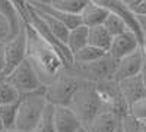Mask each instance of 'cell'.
Segmentation results:
<instances>
[{"mask_svg":"<svg viewBox=\"0 0 146 132\" xmlns=\"http://www.w3.org/2000/svg\"><path fill=\"white\" fill-rule=\"evenodd\" d=\"M27 56V32L25 25L18 32L16 37L5 43V70L3 75H9L19 63L25 60Z\"/></svg>","mask_w":146,"mask_h":132,"instance_id":"cell-7","label":"cell"},{"mask_svg":"<svg viewBox=\"0 0 146 132\" xmlns=\"http://www.w3.org/2000/svg\"><path fill=\"white\" fill-rule=\"evenodd\" d=\"M27 2H32V3H50V0H27Z\"/></svg>","mask_w":146,"mask_h":132,"instance_id":"cell-34","label":"cell"},{"mask_svg":"<svg viewBox=\"0 0 146 132\" xmlns=\"http://www.w3.org/2000/svg\"><path fill=\"white\" fill-rule=\"evenodd\" d=\"M107 16H108V10L105 7L100 6V5L94 3L92 0H89V2L83 6V9L79 12L80 23L86 28L102 25Z\"/></svg>","mask_w":146,"mask_h":132,"instance_id":"cell-13","label":"cell"},{"mask_svg":"<svg viewBox=\"0 0 146 132\" xmlns=\"http://www.w3.org/2000/svg\"><path fill=\"white\" fill-rule=\"evenodd\" d=\"M54 126L56 132H76L83 123L69 106H54Z\"/></svg>","mask_w":146,"mask_h":132,"instance_id":"cell-11","label":"cell"},{"mask_svg":"<svg viewBox=\"0 0 146 132\" xmlns=\"http://www.w3.org/2000/svg\"><path fill=\"white\" fill-rule=\"evenodd\" d=\"M89 0H50V6L66 12V13H73L79 15V12L83 9V6L86 5Z\"/></svg>","mask_w":146,"mask_h":132,"instance_id":"cell-21","label":"cell"},{"mask_svg":"<svg viewBox=\"0 0 146 132\" xmlns=\"http://www.w3.org/2000/svg\"><path fill=\"white\" fill-rule=\"evenodd\" d=\"M129 113L131 116H135L139 121L145 122L146 121V97L137 100L136 103H133L130 107H129Z\"/></svg>","mask_w":146,"mask_h":132,"instance_id":"cell-26","label":"cell"},{"mask_svg":"<svg viewBox=\"0 0 146 132\" xmlns=\"http://www.w3.org/2000/svg\"><path fill=\"white\" fill-rule=\"evenodd\" d=\"M139 47H140V41L137 40V37L131 31H126L117 35V37H113L108 54L114 60H120V59L131 54L133 52L139 50Z\"/></svg>","mask_w":146,"mask_h":132,"instance_id":"cell-10","label":"cell"},{"mask_svg":"<svg viewBox=\"0 0 146 132\" xmlns=\"http://www.w3.org/2000/svg\"><path fill=\"white\" fill-rule=\"evenodd\" d=\"M3 129V126H2V121H0V131H2Z\"/></svg>","mask_w":146,"mask_h":132,"instance_id":"cell-38","label":"cell"},{"mask_svg":"<svg viewBox=\"0 0 146 132\" xmlns=\"http://www.w3.org/2000/svg\"><path fill=\"white\" fill-rule=\"evenodd\" d=\"M66 46H67L69 52L72 53V56L78 50L83 49L85 46H88V28L83 25H79L73 29H69Z\"/></svg>","mask_w":146,"mask_h":132,"instance_id":"cell-17","label":"cell"},{"mask_svg":"<svg viewBox=\"0 0 146 132\" xmlns=\"http://www.w3.org/2000/svg\"><path fill=\"white\" fill-rule=\"evenodd\" d=\"M0 15L5 16L6 21L9 22L12 38L16 37L18 32L23 27V22H22V19L18 13V10L15 9V6L10 3V0H0Z\"/></svg>","mask_w":146,"mask_h":132,"instance_id":"cell-15","label":"cell"},{"mask_svg":"<svg viewBox=\"0 0 146 132\" xmlns=\"http://www.w3.org/2000/svg\"><path fill=\"white\" fill-rule=\"evenodd\" d=\"M69 107L76 113L83 126H86L92 119L104 110L102 101L96 91V85L92 82L82 81L75 95L72 97Z\"/></svg>","mask_w":146,"mask_h":132,"instance_id":"cell-3","label":"cell"},{"mask_svg":"<svg viewBox=\"0 0 146 132\" xmlns=\"http://www.w3.org/2000/svg\"><path fill=\"white\" fill-rule=\"evenodd\" d=\"M92 2L105 7L108 10V13H113V15H117L118 18H121L126 22L129 31H131L135 34L140 43L143 41V34H142V29L139 27L137 18L133 13V10L123 2V0H92Z\"/></svg>","mask_w":146,"mask_h":132,"instance_id":"cell-8","label":"cell"},{"mask_svg":"<svg viewBox=\"0 0 146 132\" xmlns=\"http://www.w3.org/2000/svg\"><path fill=\"white\" fill-rule=\"evenodd\" d=\"M115 63H117V60H114L107 53L105 56H102L101 59H98L95 62H91L86 65H72L70 68H66L64 72L78 78L79 81L98 84V82L113 79L114 70H115Z\"/></svg>","mask_w":146,"mask_h":132,"instance_id":"cell-4","label":"cell"},{"mask_svg":"<svg viewBox=\"0 0 146 132\" xmlns=\"http://www.w3.org/2000/svg\"><path fill=\"white\" fill-rule=\"evenodd\" d=\"M18 106H19V100L15 101V103H9V104H2L0 106V121H2L3 129H15Z\"/></svg>","mask_w":146,"mask_h":132,"instance_id":"cell-20","label":"cell"},{"mask_svg":"<svg viewBox=\"0 0 146 132\" xmlns=\"http://www.w3.org/2000/svg\"><path fill=\"white\" fill-rule=\"evenodd\" d=\"M6 81L21 95L36 92V91L44 88L42 84L38 79V76H36L34 68L31 66V63L27 60V59L22 63H19L9 75H6Z\"/></svg>","mask_w":146,"mask_h":132,"instance_id":"cell-6","label":"cell"},{"mask_svg":"<svg viewBox=\"0 0 146 132\" xmlns=\"http://www.w3.org/2000/svg\"><path fill=\"white\" fill-rule=\"evenodd\" d=\"M23 25L27 32L25 59L34 68L42 87H47L60 76V74L66 69V65L60 54L31 25L28 23H23Z\"/></svg>","mask_w":146,"mask_h":132,"instance_id":"cell-1","label":"cell"},{"mask_svg":"<svg viewBox=\"0 0 146 132\" xmlns=\"http://www.w3.org/2000/svg\"><path fill=\"white\" fill-rule=\"evenodd\" d=\"M31 6V5H29ZM36 10V9H35ZM38 12V15L41 16V19L44 21V23H45V27H47V29H48V32H50L54 38H57L60 43H63V44H66V41H67V35H69V28L66 27V25H63L60 21H57V19H54V18H51V16H48V15H45V13H42V12H40V10H36Z\"/></svg>","mask_w":146,"mask_h":132,"instance_id":"cell-18","label":"cell"},{"mask_svg":"<svg viewBox=\"0 0 146 132\" xmlns=\"http://www.w3.org/2000/svg\"><path fill=\"white\" fill-rule=\"evenodd\" d=\"M123 2L130 7V9H133L135 6H137L139 3H142V2H145V0H123Z\"/></svg>","mask_w":146,"mask_h":132,"instance_id":"cell-31","label":"cell"},{"mask_svg":"<svg viewBox=\"0 0 146 132\" xmlns=\"http://www.w3.org/2000/svg\"><path fill=\"white\" fill-rule=\"evenodd\" d=\"M120 129L121 132H143V123L127 112L120 117Z\"/></svg>","mask_w":146,"mask_h":132,"instance_id":"cell-25","label":"cell"},{"mask_svg":"<svg viewBox=\"0 0 146 132\" xmlns=\"http://www.w3.org/2000/svg\"><path fill=\"white\" fill-rule=\"evenodd\" d=\"M10 3L15 6L23 23H28V3L27 0H10Z\"/></svg>","mask_w":146,"mask_h":132,"instance_id":"cell-27","label":"cell"},{"mask_svg":"<svg viewBox=\"0 0 146 132\" xmlns=\"http://www.w3.org/2000/svg\"><path fill=\"white\" fill-rule=\"evenodd\" d=\"M111 41H113V37L107 32V29L102 25L88 28V44L89 46L108 53Z\"/></svg>","mask_w":146,"mask_h":132,"instance_id":"cell-16","label":"cell"},{"mask_svg":"<svg viewBox=\"0 0 146 132\" xmlns=\"http://www.w3.org/2000/svg\"><path fill=\"white\" fill-rule=\"evenodd\" d=\"M140 76H142V82H143V88H145V94H146V65L143 66L142 72H140Z\"/></svg>","mask_w":146,"mask_h":132,"instance_id":"cell-33","label":"cell"},{"mask_svg":"<svg viewBox=\"0 0 146 132\" xmlns=\"http://www.w3.org/2000/svg\"><path fill=\"white\" fill-rule=\"evenodd\" d=\"M140 53H142V57H143V62H145V65H146V40H143L142 43H140Z\"/></svg>","mask_w":146,"mask_h":132,"instance_id":"cell-32","label":"cell"},{"mask_svg":"<svg viewBox=\"0 0 146 132\" xmlns=\"http://www.w3.org/2000/svg\"><path fill=\"white\" fill-rule=\"evenodd\" d=\"M143 66H145V62H143V57H142V53H140V49H139L136 52H133L131 54L117 60L113 79L115 82H120L126 78L139 75L143 69Z\"/></svg>","mask_w":146,"mask_h":132,"instance_id":"cell-9","label":"cell"},{"mask_svg":"<svg viewBox=\"0 0 146 132\" xmlns=\"http://www.w3.org/2000/svg\"><path fill=\"white\" fill-rule=\"evenodd\" d=\"M105 54H107L105 52L98 50V49H95V47L88 44L73 54V65H86V63L98 60V59H101Z\"/></svg>","mask_w":146,"mask_h":132,"instance_id":"cell-19","label":"cell"},{"mask_svg":"<svg viewBox=\"0 0 146 132\" xmlns=\"http://www.w3.org/2000/svg\"><path fill=\"white\" fill-rule=\"evenodd\" d=\"M9 40H12V35H10V27H9V22L6 21L5 16L0 15V43H7Z\"/></svg>","mask_w":146,"mask_h":132,"instance_id":"cell-28","label":"cell"},{"mask_svg":"<svg viewBox=\"0 0 146 132\" xmlns=\"http://www.w3.org/2000/svg\"><path fill=\"white\" fill-rule=\"evenodd\" d=\"M142 123H143V132H146V123L145 122H142Z\"/></svg>","mask_w":146,"mask_h":132,"instance_id":"cell-37","label":"cell"},{"mask_svg":"<svg viewBox=\"0 0 146 132\" xmlns=\"http://www.w3.org/2000/svg\"><path fill=\"white\" fill-rule=\"evenodd\" d=\"M76 132H89V131H88V128H86V126H82V128H79Z\"/></svg>","mask_w":146,"mask_h":132,"instance_id":"cell-35","label":"cell"},{"mask_svg":"<svg viewBox=\"0 0 146 132\" xmlns=\"http://www.w3.org/2000/svg\"><path fill=\"white\" fill-rule=\"evenodd\" d=\"M120 117L110 110H102L86 125L89 132H115Z\"/></svg>","mask_w":146,"mask_h":132,"instance_id":"cell-14","label":"cell"},{"mask_svg":"<svg viewBox=\"0 0 146 132\" xmlns=\"http://www.w3.org/2000/svg\"><path fill=\"white\" fill-rule=\"evenodd\" d=\"M118 87H120V92H121V95H123L127 107H130L133 103H136L137 100L146 97L140 74L120 81Z\"/></svg>","mask_w":146,"mask_h":132,"instance_id":"cell-12","label":"cell"},{"mask_svg":"<svg viewBox=\"0 0 146 132\" xmlns=\"http://www.w3.org/2000/svg\"><path fill=\"white\" fill-rule=\"evenodd\" d=\"M5 70V44L0 43V74Z\"/></svg>","mask_w":146,"mask_h":132,"instance_id":"cell-30","label":"cell"},{"mask_svg":"<svg viewBox=\"0 0 146 132\" xmlns=\"http://www.w3.org/2000/svg\"><path fill=\"white\" fill-rule=\"evenodd\" d=\"M45 87L36 92L23 94L19 98L15 129L19 132H34L38 125L42 112L47 106V100L44 97Z\"/></svg>","mask_w":146,"mask_h":132,"instance_id":"cell-2","label":"cell"},{"mask_svg":"<svg viewBox=\"0 0 146 132\" xmlns=\"http://www.w3.org/2000/svg\"><path fill=\"white\" fill-rule=\"evenodd\" d=\"M102 27L107 29V32L111 35V37H117V35L129 31L126 22L121 18H118L117 15H113V13H108V16L105 18V21L102 23Z\"/></svg>","mask_w":146,"mask_h":132,"instance_id":"cell-23","label":"cell"},{"mask_svg":"<svg viewBox=\"0 0 146 132\" xmlns=\"http://www.w3.org/2000/svg\"><path fill=\"white\" fill-rule=\"evenodd\" d=\"M21 98V94L6 81V76L0 74V106L15 103Z\"/></svg>","mask_w":146,"mask_h":132,"instance_id":"cell-22","label":"cell"},{"mask_svg":"<svg viewBox=\"0 0 146 132\" xmlns=\"http://www.w3.org/2000/svg\"><path fill=\"white\" fill-rule=\"evenodd\" d=\"M131 10H133V13H135V15H143V16H146V0H145V2H142V3H139L137 6H135Z\"/></svg>","mask_w":146,"mask_h":132,"instance_id":"cell-29","label":"cell"},{"mask_svg":"<svg viewBox=\"0 0 146 132\" xmlns=\"http://www.w3.org/2000/svg\"><path fill=\"white\" fill-rule=\"evenodd\" d=\"M34 132H56L54 126V106L48 104L45 106V109L42 112V116L40 119L38 125L34 129Z\"/></svg>","mask_w":146,"mask_h":132,"instance_id":"cell-24","label":"cell"},{"mask_svg":"<svg viewBox=\"0 0 146 132\" xmlns=\"http://www.w3.org/2000/svg\"><path fill=\"white\" fill-rule=\"evenodd\" d=\"M145 123H146V121H145Z\"/></svg>","mask_w":146,"mask_h":132,"instance_id":"cell-39","label":"cell"},{"mask_svg":"<svg viewBox=\"0 0 146 132\" xmlns=\"http://www.w3.org/2000/svg\"><path fill=\"white\" fill-rule=\"evenodd\" d=\"M0 132H19V131H16V129H2Z\"/></svg>","mask_w":146,"mask_h":132,"instance_id":"cell-36","label":"cell"},{"mask_svg":"<svg viewBox=\"0 0 146 132\" xmlns=\"http://www.w3.org/2000/svg\"><path fill=\"white\" fill-rule=\"evenodd\" d=\"M80 82L82 81L66 74L63 70L56 81H53L50 85L45 87L44 97L47 103L53 106H69L72 97L79 88Z\"/></svg>","mask_w":146,"mask_h":132,"instance_id":"cell-5","label":"cell"}]
</instances>
